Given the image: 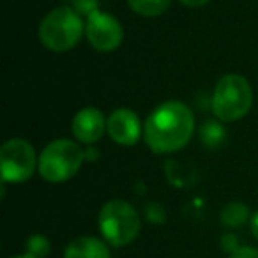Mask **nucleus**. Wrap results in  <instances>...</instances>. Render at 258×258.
<instances>
[{"label": "nucleus", "instance_id": "7ed1b4c3", "mask_svg": "<svg viewBox=\"0 0 258 258\" xmlns=\"http://www.w3.org/2000/svg\"><path fill=\"white\" fill-rule=\"evenodd\" d=\"M253 104V90L240 75H225L216 83L212 94V111L221 122L242 118Z\"/></svg>", "mask_w": 258, "mask_h": 258}, {"label": "nucleus", "instance_id": "20e7f679", "mask_svg": "<svg viewBox=\"0 0 258 258\" xmlns=\"http://www.w3.org/2000/svg\"><path fill=\"white\" fill-rule=\"evenodd\" d=\"M83 159H85V152L80 149L78 144L68 138H58L44 147L39 156L37 168L44 180L58 184L75 177Z\"/></svg>", "mask_w": 258, "mask_h": 258}, {"label": "nucleus", "instance_id": "ddd939ff", "mask_svg": "<svg viewBox=\"0 0 258 258\" xmlns=\"http://www.w3.org/2000/svg\"><path fill=\"white\" fill-rule=\"evenodd\" d=\"M225 137H226V131L221 122L207 120L200 127V138L204 142V145H207V147H218L219 144H223Z\"/></svg>", "mask_w": 258, "mask_h": 258}, {"label": "nucleus", "instance_id": "412c9836", "mask_svg": "<svg viewBox=\"0 0 258 258\" xmlns=\"http://www.w3.org/2000/svg\"><path fill=\"white\" fill-rule=\"evenodd\" d=\"M13 258H34V256H30V254L23 253V254H18V256H13Z\"/></svg>", "mask_w": 258, "mask_h": 258}, {"label": "nucleus", "instance_id": "0eeeda50", "mask_svg": "<svg viewBox=\"0 0 258 258\" xmlns=\"http://www.w3.org/2000/svg\"><path fill=\"white\" fill-rule=\"evenodd\" d=\"M87 41L97 51H113L124 39V30L117 18L103 11H96L85 22Z\"/></svg>", "mask_w": 258, "mask_h": 258}, {"label": "nucleus", "instance_id": "f8f14e48", "mask_svg": "<svg viewBox=\"0 0 258 258\" xmlns=\"http://www.w3.org/2000/svg\"><path fill=\"white\" fill-rule=\"evenodd\" d=\"M247 218H249V209L240 202H230L221 211V223L230 228H237V226L244 225Z\"/></svg>", "mask_w": 258, "mask_h": 258}, {"label": "nucleus", "instance_id": "6e6552de", "mask_svg": "<svg viewBox=\"0 0 258 258\" xmlns=\"http://www.w3.org/2000/svg\"><path fill=\"white\" fill-rule=\"evenodd\" d=\"M106 131L110 138L118 145H135L140 140L142 124L138 115L129 108H118L106 118Z\"/></svg>", "mask_w": 258, "mask_h": 258}, {"label": "nucleus", "instance_id": "f3484780", "mask_svg": "<svg viewBox=\"0 0 258 258\" xmlns=\"http://www.w3.org/2000/svg\"><path fill=\"white\" fill-rule=\"evenodd\" d=\"M230 258H258V249H254V247H239L237 251H233Z\"/></svg>", "mask_w": 258, "mask_h": 258}, {"label": "nucleus", "instance_id": "2eb2a0df", "mask_svg": "<svg viewBox=\"0 0 258 258\" xmlns=\"http://www.w3.org/2000/svg\"><path fill=\"white\" fill-rule=\"evenodd\" d=\"M71 8L80 16H87L89 18L90 15L99 11V0H71Z\"/></svg>", "mask_w": 258, "mask_h": 258}, {"label": "nucleus", "instance_id": "f257e3e1", "mask_svg": "<svg viewBox=\"0 0 258 258\" xmlns=\"http://www.w3.org/2000/svg\"><path fill=\"white\" fill-rule=\"evenodd\" d=\"M195 133V115L180 101H166L151 111L144 125V138L152 152L170 154L187 145Z\"/></svg>", "mask_w": 258, "mask_h": 258}, {"label": "nucleus", "instance_id": "f03ea898", "mask_svg": "<svg viewBox=\"0 0 258 258\" xmlns=\"http://www.w3.org/2000/svg\"><path fill=\"white\" fill-rule=\"evenodd\" d=\"M85 25L73 8H55L39 23V41L51 51H68L80 43Z\"/></svg>", "mask_w": 258, "mask_h": 258}, {"label": "nucleus", "instance_id": "9b49d317", "mask_svg": "<svg viewBox=\"0 0 258 258\" xmlns=\"http://www.w3.org/2000/svg\"><path fill=\"white\" fill-rule=\"evenodd\" d=\"M170 2L172 0H127L131 11L145 18L161 16L170 8Z\"/></svg>", "mask_w": 258, "mask_h": 258}, {"label": "nucleus", "instance_id": "9d476101", "mask_svg": "<svg viewBox=\"0 0 258 258\" xmlns=\"http://www.w3.org/2000/svg\"><path fill=\"white\" fill-rule=\"evenodd\" d=\"M64 258H110V249L97 237H76L68 244Z\"/></svg>", "mask_w": 258, "mask_h": 258}, {"label": "nucleus", "instance_id": "39448f33", "mask_svg": "<svg viewBox=\"0 0 258 258\" xmlns=\"http://www.w3.org/2000/svg\"><path fill=\"white\" fill-rule=\"evenodd\" d=\"M99 230L111 246H125L140 233V216L137 209L124 200H110L99 211Z\"/></svg>", "mask_w": 258, "mask_h": 258}, {"label": "nucleus", "instance_id": "1a4fd4ad", "mask_svg": "<svg viewBox=\"0 0 258 258\" xmlns=\"http://www.w3.org/2000/svg\"><path fill=\"white\" fill-rule=\"evenodd\" d=\"M73 135L82 144L92 145L101 140L106 131V120H104L101 110L94 106L82 108L73 118Z\"/></svg>", "mask_w": 258, "mask_h": 258}, {"label": "nucleus", "instance_id": "6ab92c4d", "mask_svg": "<svg viewBox=\"0 0 258 258\" xmlns=\"http://www.w3.org/2000/svg\"><path fill=\"white\" fill-rule=\"evenodd\" d=\"M182 6H187V8H202L209 2V0H179Z\"/></svg>", "mask_w": 258, "mask_h": 258}, {"label": "nucleus", "instance_id": "dca6fc26", "mask_svg": "<svg viewBox=\"0 0 258 258\" xmlns=\"http://www.w3.org/2000/svg\"><path fill=\"white\" fill-rule=\"evenodd\" d=\"M147 218L152 223H163L165 221V211L159 204H149L147 205Z\"/></svg>", "mask_w": 258, "mask_h": 258}, {"label": "nucleus", "instance_id": "4468645a", "mask_svg": "<svg viewBox=\"0 0 258 258\" xmlns=\"http://www.w3.org/2000/svg\"><path fill=\"white\" fill-rule=\"evenodd\" d=\"M25 253L34 258H46L50 253V240L41 233L30 235L25 244Z\"/></svg>", "mask_w": 258, "mask_h": 258}, {"label": "nucleus", "instance_id": "aec40b11", "mask_svg": "<svg viewBox=\"0 0 258 258\" xmlns=\"http://www.w3.org/2000/svg\"><path fill=\"white\" fill-rule=\"evenodd\" d=\"M251 233H253V237L258 240V212L251 218Z\"/></svg>", "mask_w": 258, "mask_h": 258}, {"label": "nucleus", "instance_id": "423d86ee", "mask_svg": "<svg viewBox=\"0 0 258 258\" xmlns=\"http://www.w3.org/2000/svg\"><path fill=\"white\" fill-rule=\"evenodd\" d=\"M37 165L36 151L23 138H13L0 147V172L4 182H25Z\"/></svg>", "mask_w": 258, "mask_h": 258}, {"label": "nucleus", "instance_id": "a211bd4d", "mask_svg": "<svg viewBox=\"0 0 258 258\" xmlns=\"http://www.w3.org/2000/svg\"><path fill=\"white\" fill-rule=\"evenodd\" d=\"M235 246H237V240H235V237H233V235H225V237H223V247H225V249L237 251L239 247H235Z\"/></svg>", "mask_w": 258, "mask_h": 258}]
</instances>
